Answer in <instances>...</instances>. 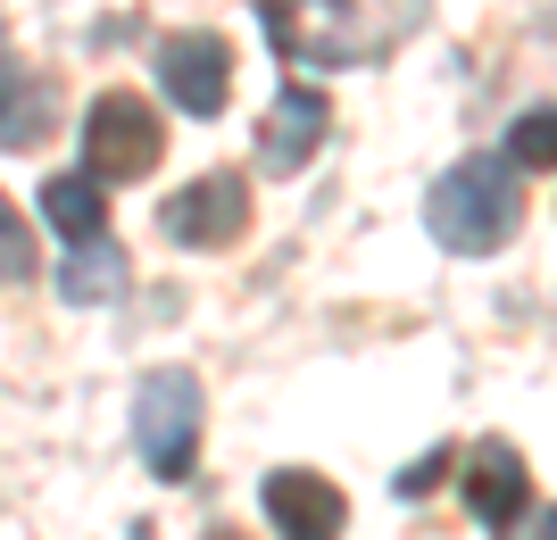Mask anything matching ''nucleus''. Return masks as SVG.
<instances>
[{"instance_id":"obj_5","label":"nucleus","mask_w":557,"mask_h":540,"mask_svg":"<svg viewBox=\"0 0 557 540\" xmlns=\"http://www.w3.org/2000/svg\"><path fill=\"white\" fill-rule=\"evenodd\" d=\"M159 84H166V100H175L184 117H216V109L233 100V42L209 34V25L166 34L159 42Z\"/></svg>"},{"instance_id":"obj_15","label":"nucleus","mask_w":557,"mask_h":540,"mask_svg":"<svg viewBox=\"0 0 557 540\" xmlns=\"http://www.w3.org/2000/svg\"><path fill=\"white\" fill-rule=\"evenodd\" d=\"M549 540H557V516H549Z\"/></svg>"},{"instance_id":"obj_1","label":"nucleus","mask_w":557,"mask_h":540,"mask_svg":"<svg viewBox=\"0 0 557 540\" xmlns=\"http://www.w3.org/2000/svg\"><path fill=\"white\" fill-rule=\"evenodd\" d=\"M516 216H524V191H516V166L508 159H458L433 184V200H424V225H433V241L442 250H499V241L516 234Z\"/></svg>"},{"instance_id":"obj_12","label":"nucleus","mask_w":557,"mask_h":540,"mask_svg":"<svg viewBox=\"0 0 557 540\" xmlns=\"http://www.w3.org/2000/svg\"><path fill=\"white\" fill-rule=\"evenodd\" d=\"M508 166H557V100H541L508 125Z\"/></svg>"},{"instance_id":"obj_10","label":"nucleus","mask_w":557,"mask_h":540,"mask_svg":"<svg viewBox=\"0 0 557 540\" xmlns=\"http://www.w3.org/2000/svg\"><path fill=\"white\" fill-rule=\"evenodd\" d=\"M42 216L67 241H109V184H92L84 166H75V175H50L42 184Z\"/></svg>"},{"instance_id":"obj_9","label":"nucleus","mask_w":557,"mask_h":540,"mask_svg":"<svg viewBox=\"0 0 557 540\" xmlns=\"http://www.w3.org/2000/svg\"><path fill=\"white\" fill-rule=\"evenodd\" d=\"M50 117H59L50 84L34 67H17V59H0V150H34L50 134Z\"/></svg>"},{"instance_id":"obj_13","label":"nucleus","mask_w":557,"mask_h":540,"mask_svg":"<svg viewBox=\"0 0 557 540\" xmlns=\"http://www.w3.org/2000/svg\"><path fill=\"white\" fill-rule=\"evenodd\" d=\"M0 282H34V225L9 209V191H0Z\"/></svg>"},{"instance_id":"obj_14","label":"nucleus","mask_w":557,"mask_h":540,"mask_svg":"<svg viewBox=\"0 0 557 540\" xmlns=\"http://www.w3.org/2000/svg\"><path fill=\"white\" fill-rule=\"evenodd\" d=\"M442 474H449V449H433V457H417V466L399 474V499H424V491H433V482H442Z\"/></svg>"},{"instance_id":"obj_11","label":"nucleus","mask_w":557,"mask_h":540,"mask_svg":"<svg viewBox=\"0 0 557 540\" xmlns=\"http://www.w3.org/2000/svg\"><path fill=\"white\" fill-rule=\"evenodd\" d=\"M125 291V250L116 241H75L67 266H59V300L92 307V300H116Z\"/></svg>"},{"instance_id":"obj_7","label":"nucleus","mask_w":557,"mask_h":540,"mask_svg":"<svg viewBox=\"0 0 557 540\" xmlns=\"http://www.w3.org/2000/svg\"><path fill=\"white\" fill-rule=\"evenodd\" d=\"M466 507H474L491 532H508V524L533 507V474H524V457H516L508 441H474V457H466Z\"/></svg>"},{"instance_id":"obj_4","label":"nucleus","mask_w":557,"mask_h":540,"mask_svg":"<svg viewBox=\"0 0 557 540\" xmlns=\"http://www.w3.org/2000/svg\"><path fill=\"white\" fill-rule=\"evenodd\" d=\"M242 225H250V184H242L233 166H216V175H200V184H184V191H166V209H159V234L175 241V250H225Z\"/></svg>"},{"instance_id":"obj_16","label":"nucleus","mask_w":557,"mask_h":540,"mask_svg":"<svg viewBox=\"0 0 557 540\" xmlns=\"http://www.w3.org/2000/svg\"><path fill=\"white\" fill-rule=\"evenodd\" d=\"M216 540H225V532H216Z\"/></svg>"},{"instance_id":"obj_3","label":"nucleus","mask_w":557,"mask_h":540,"mask_svg":"<svg viewBox=\"0 0 557 540\" xmlns=\"http://www.w3.org/2000/svg\"><path fill=\"white\" fill-rule=\"evenodd\" d=\"M134 441L150 457L159 482H184L191 474V449H200V382L184 366H159V375H141L134 391Z\"/></svg>"},{"instance_id":"obj_8","label":"nucleus","mask_w":557,"mask_h":540,"mask_svg":"<svg viewBox=\"0 0 557 540\" xmlns=\"http://www.w3.org/2000/svg\"><path fill=\"white\" fill-rule=\"evenodd\" d=\"M317 141H325V92L283 84L275 117H267V134H258V159H267V175H292L300 159H317Z\"/></svg>"},{"instance_id":"obj_6","label":"nucleus","mask_w":557,"mask_h":540,"mask_svg":"<svg viewBox=\"0 0 557 540\" xmlns=\"http://www.w3.org/2000/svg\"><path fill=\"white\" fill-rule=\"evenodd\" d=\"M267 524H275L283 540H342V524H349V499L333 491L325 474H308V466H283V474H267Z\"/></svg>"},{"instance_id":"obj_2","label":"nucleus","mask_w":557,"mask_h":540,"mask_svg":"<svg viewBox=\"0 0 557 540\" xmlns=\"http://www.w3.org/2000/svg\"><path fill=\"white\" fill-rule=\"evenodd\" d=\"M166 150V125L141 92H100L84 109V175L92 184H141Z\"/></svg>"}]
</instances>
